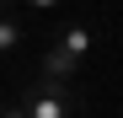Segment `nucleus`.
Returning a JSON list of instances; mask_svg holds the SVG:
<instances>
[{"label": "nucleus", "instance_id": "1", "mask_svg": "<svg viewBox=\"0 0 123 118\" xmlns=\"http://www.w3.org/2000/svg\"><path fill=\"white\" fill-rule=\"evenodd\" d=\"M22 113L27 118H80L86 102H80L70 86L48 81V75H32V81L22 86Z\"/></svg>", "mask_w": 123, "mask_h": 118}, {"label": "nucleus", "instance_id": "2", "mask_svg": "<svg viewBox=\"0 0 123 118\" xmlns=\"http://www.w3.org/2000/svg\"><path fill=\"white\" fill-rule=\"evenodd\" d=\"M91 43H96L91 27H86V22H70V27H59V43H54V48H64L70 59H86V54H91Z\"/></svg>", "mask_w": 123, "mask_h": 118}, {"label": "nucleus", "instance_id": "3", "mask_svg": "<svg viewBox=\"0 0 123 118\" xmlns=\"http://www.w3.org/2000/svg\"><path fill=\"white\" fill-rule=\"evenodd\" d=\"M75 70H80V59H70L64 48H48V54H43V75H48V81H59V86H64Z\"/></svg>", "mask_w": 123, "mask_h": 118}, {"label": "nucleus", "instance_id": "4", "mask_svg": "<svg viewBox=\"0 0 123 118\" xmlns=\"http://www.w3.org/2000/svg\"><path fill=\"white\" fill-rule=\"evenodd\" d=\"M22 43H27V27L16 22L11 11H0V54H16Z\"/></svg>", "mask_w": 123, "mask_h": 118}, {"label": "nucleus", "instance_id": "5", "mask_svg": "<svg viewBox=\"0 0 123 118\" xmlns=\"http://www.w3.org/2000/svg\"><path fill=\"white\" fill-rule=\"evenodd\" d=\"M0 118H27V113H22V102H0Z\"/></svg>", "mask_w": 123, "mask_h": 118}, {"label": "nucleus", "instance_id": "6", "mask_svg": "<svg viewBox=\"0 0 123 118\" xmlns=\"http://www.w3.org/2000/svg\"><path fill=\"white\" fill-rule=\"evenodd\" d=\"M27 6H32V11H48V6H59V0H27Z\"/></svg>", "mask_w": 123, "mask_h": 118}, {"label": "nucleus", "instance_id": "7", "mask_svg": "<svg viewBox=\"0 0 123 118\" xmlns=\"http://www.w3.org/2000/svg\"><path fill=\"white\" fill-rule=\"evenodd\" d=\"M6 6H11V0H0V11H6Z\"/></svg>", "mask_w": 123, "mask_h": 118}]
</instances>
